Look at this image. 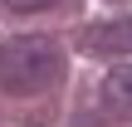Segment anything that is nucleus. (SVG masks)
Listing matches in <instances>:
<instances>
[{
    "label": "nucleus",
    "mask_w": 132,
    "mask_h": 127,
    "mask_svg": "<svg viewBox=\"0 0 132 127\" xmlns=\"http://www.w3.org/2000/svg\"><path fill=\"white\" fill-rule=\"evenodd\" d=\"M59 73H64V54H59L54 39L24 34V39H5L0 44V88L5 93H15V98L44 93V88H54Z\"/></svg>",
    "instance_id": "f257e3e1"
},
{
    "label": "nucleus",
    "mask_w": 132,
    "mask_h": 127,
    "mask_svg": "<svg viewBox=\"0 0 132 127\" xmlns=\"http://www.w3.org/2000/svg\"><path fill=\"white\" fill-rule=\"evenodd\" d=\"M88 49H93V54H132V20L93 24V29H88Z\"/></svg>",
    "instance_id": "f03ea898"
},
{
    "label": "nucleus",
    "mask_w": 132,
    "mask_h": 127,
    "mask_svg": "<svg viewBox=\"0 0 132 127\" xmlns=\"http://www.w3.org/2000/svg\"><path fill=\"white\" fill-rule=\"evenodd\" d=\"M103 103H108L113 113L132 117V64H113V69H108V78H103Z\"/></svg>",
    "instance_id": "7ed1b4c3"
},
{
    "label": "nucleus",
    "mask_w": 132,
    "mask_h": 127,
    "mask_svg": "<svg viewBox=\"0 0 132 127\" xmlns=\"http://www.w3.org/2000/svg\"><path fill=\"white\" fill-rule=\"evenodd\" d=\"M10 10H39V5H54V0H5Z\"/></svg>",
    "instance_id": "20e7f679"
}]
</instances>
